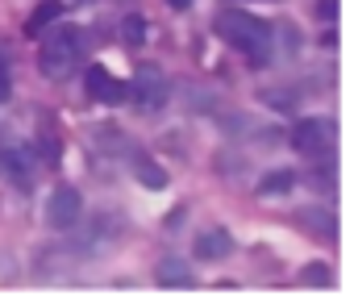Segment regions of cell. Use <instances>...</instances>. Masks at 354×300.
I'll return each instance as SVG.
<instances>
[{"label": "cell", "instance_id": "obj_1", "mask_svg": "<svg viewBox=\"0 0 354 300\" xmlns=\"http://www.w3.org/2000/svg\"><path fill=\"white\" fill-rule=\"evenodd\" d=\"M217 34H221L230 46H238L254 67L271 63V42H275L271 21H263V17H254V13H242V9H225V13L217 17Z\"/></svg>", "mask_w": 354, "mask_h": 300}, {"label": "cell", "instance_id": "obj_2", "mask_svg": "<svg viewBox=\"0 0 354 300\" xmlns=\"http://www.w3.org/2000/svg\"><path fill=\"white\" fill-rule=\"evenodd\" d=\"M80 63H84V34H80L75 26L42 30L38 67H42V75H46V79H71Z\"/></svg>", "mask_w": 354, "mask_h": 300}, {"label": "cell", "instance_id": "obj_3", "mask_svg": "<svg viewBox=\"0 0 354 300\" xmlns=\"http://www.w3.org/2000/svg\"><path fill=\"white\" fill-rule=\"evenodd\" d=\"M125 96H129L142 113H158V109H167L171 88H167V75H162L158 67H138L133 79H129V88H125Z\"/></svg>", "mask_w": 354, "mask_h": 300}, {"label": "cell", "instance_id": "obj_4", "mask_svg": "<svg viewBox=\"0 0 354 300\" xmlns=\"http://www.w3.org/2000/svg\"><path fill=\"white\" fill-rule=\"evenodd\" d=\"M0 176H5L13 188L30 192L34 188V150L17 146V142H0Z\"/></svg>", "mask_w": 354, "mask_h": 300}, {"label": "cell", "instance_id": "obj_5", "mask_svg": "<svg viewBox=\"0 0 354 300\" xmlns=\"http://www.w3.org/2000/svg\"><path fill=\"white\" fill-rule=\"evenodd\" d=\"M329 133H333V125H329L325 117H304V121L292 125V150H300V155L317 159V155H325Z\"/></svg>", "mask_w": 354, "mask_h": 300}, {"label": "cell", "instance_id": "obj_6", "mask_svg": "<svg viewBox=\"0 0 354 300\" xmlns=\"http://www.w3.org/2000/svg\"><path fill=\"white\" fill-rule=\"evenodd\" d=\"M80 213H84V200H80V192H75L71 184H63V188L50 192V200H46V221H50V229H71V225L80 221Z\"/></svg>", "mask_w": 354, "mask_h": 300}, {"label": "cell", "instance_id": "obj_7", "mask_svg": "<svg viewBox=\"0 0 354 300\" xmlns=\"http://www.w3.org/2000/svg\"><path fill=\"white\" fill-rule=\"evenodd\" d=\"M84 88H88V96H92V100H100V104H125V84H121V79H113V71H109V67H100V63H92V67H88Z\"/></svg>", "mask_w": 354, "mask_h": 300}, {"label": "cell", "instance_id": "obj_8", "mask_svg": "<svg viewBox=\"0 0 354 300\" xmlns=\"http://www.w3.org/2000/svg\"><path fill=\"white\" fill-rule=\"evenodd\" d=\"M230 250H234L230 229H205V234H196V242H192V254L205 259V263H217V259H225Z\"/></svg>", "mask_w": 354, "mask_h": 300}, {"label": "cell", "instance_id": "obj_9", "mask_svg": "<svg viewBox=\"0 0 354 300\" xmlns=\"http://www.w3.org/2000/svg\"><path fill=\"white\" fill-rule=\"evenodd\" d=\"M59 13H63V0H42V5L30 13V21H26V34L38 38L42 30H50V26L59 21Z\"/></svg>", "mask_w": 354, "mask_h": 300}, {"label": "cell", "instance_id": "obj_10", "mask_svg": "<svg viewBox=\"0 0 354 300\" xmlns=\"http://www.w3.org/2000/svg\"><path fill=\"white\" fill-rule=\"evenodd\" d=\"M158 283H167V288H192V271L180 259H167L162 271H158Z\"/></svg>", "mask_w": 354, "mask_h": 300}, {"label": "cell", "instance_id": "obj_11", "mask_svg": "<svg viewBox=\"0 0 354 300\" xmlns=\"http://www.w3.org/2000/svg\"><path fill=\"white\" fill-rule=\"evenodd\" d=\"M133 176H138L146 188H162V184H167V171H162V167H154V159H146V155H138Z\"/></svg>", "mask_w": 354, "mask_h": 300}, {"label": "cell", "instance_id": "obj_12", "mask_svg": "<svg viewBox=\"0 0 354 300\" xmlns=\"http://www.w3.org/2000/svg\"><path fill=\"white\" fill-rule=\"evenodd\" d=\"M292 184H296L292 171H271V176L259 180V192H263V196H279V192H292Z\"/></svg>", "mask_w": 354, "mask_h": 300}, {"label": "cell", "instance_id": "obj_13", "mask_svg": "<svg viewBox=\"0 0 354 300\" xmlns=\"http://www.w3.org/2000/svg\"><path fill=\"white\" fill-rule=\"evenodd\" d=\"M121 34H125L129 46H142V42H146V21H142L138 13H129V17L121 21Z\"/></svg>", "mask_w": 354, "mask_h": 300}, {"label": "cell", "instance_id": "obj_14", "mask_svg": "<svg viewBox=\"0 0 354 300\" xmlns=\"http://www.w3.org/2000/svg\"><path fill=\"white\" fill-rule=\"evenodd\" d=\"M300 221L313 225L317 238H329V234H333V217H329V213H300Z\"/></svg>", "mask_w": 354, "mask_h": 300}, {"label": "cell", "instance_id": "obj_15", "mask_svg": "<svg viewBox=\"0 0 354 300\" xmlns=\"http://www.w3.org/2000/svg\"><path fill=\"white\" fill-rule=\"evenodd\" d=\"M13 96V71H9V59L0 55V104Z\"/></svg>", "mask_w": 354, "mask_h": 300}, {"label": "cell", "instance_id": "obj_16", "mask_svg": "<svg viewBox=\"0 0 354 300\" xmlns=\"http://www.w3.org/2000/svg\"><path fill=\"white\" fill-rule=\"evenodd\" d=\"M304 283H329V267H325V263H308Z\"/></svg>", "mask_w": 354, "mask_h": 300}, {"label": "cell", "instance_id": "obj_17", "mask_svg": "<svg viewBox=\"0 0 354 300\" xmlns=\"http://www.w3.org/2000/svg\"><path fill=\"white\" fill-rule=\"evenodd\" d=\"M263 96H267L275 109H292V104H296V96H288V92H263Z\"/></svg>", "mask_w": 354, "mask_h": 300}, {"label": "cell", "instance_id": "obj_18", "mask_svg": "<svg viewBox=\"0 0 354 300\" xmlns=\"http://www.w3.org/2000/svg\"><path fill=\"white\" fill-rule=\"evenodd\" d=\"M317 13H321V17H333V13H337V5H333V0H321V9H317Z\"/></svg>", "mask_w": 354, "mask_h": 300}, {"label": "cell", "instance_id": "obj_19", "mask_svg": "<svg viewBox=\"0 0 354 300\" xmlns=\"http://www.w3.org/2000/svg\"><path fill=\"white\" fill-rule=\"evenodd\" d=\"M167 5H171V9H188V5H192V0H167Z\"/></svg>", "mask_w": 354, "mask_h": 300}]
</instances>
